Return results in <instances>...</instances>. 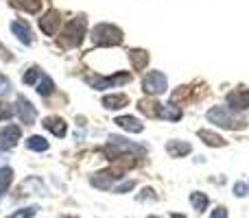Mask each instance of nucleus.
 <instances>
[{
	"label": "nucleus",
	"instance_id": "1",
	"mask_svg": "<svg viewBox=\"0 0 249 218\" xmlns=\"http://www.w3.org/2000/svg\"><path fill=\"white\" fill-rule=\"evenodd\" d=\"M105 155L109 159H121V157H127V155H140V157H144L146 149L124 140V137H109L107 146H105Z\"/></svg>",
	"mask_w": 249,
	"mask_h": 218
},
{
	"label": "nucleus",
	"instance_id": "2",
	"mask_svg": "<svg viewBox=\"0 0 249 218\" xmlns=\"http://www.w3.org/2000/svg\"><path fill=\"white\" fill-rule=\"evenodd\" d=\"M86 26H88L86 16H77L74 20H70L61 31L59 44L61 46H79L83 42V35H86Z\"/></svg>",
	"mask_w": 249,
	"mask_h": 218
},
{
	"label": "nucleus",
	"instance_id": "3",
	"mask_svg": "<svg viewBox=\"0 0 249 218\" xmlns=\"http://www.w3.org/2000/svg\"><path fill=\"white\" fill-rule=\"evenodd\" d=\"M92 39L99 46H118L123 44V31L114 24H96L92 29Z\"/></svg>",
	"mask_w": 249,
	"mask_h": 218
},
{
	"label": "nucleus",
	"instance_id": "4",
	"mask_svg": "<svg viewBox=\"0 0 249 218\" xmlns=\"http://www.w3.org/2000/svg\"><path fill=\"white\" fill-rule=\"evenodd\" d=\"M206 118H208V122H214L216 127H223V129H243L245 127V122H243L241 118L236 120L232 114H230L228 107H221V105L212 107L206 114Z\"/></svg>",
	"mask_w": 249,
	"mask_h": 218
},
{
	"label": "nucleus",
	"instance_id": "5",
	"mask_svg": "<svg viewBox=\"0 0 249 218\" xmlns=\"http://www.w3.org/2000/svg\"><path fill=\"white\" fill-rule=\"evenodd\" d=\"M142 87H144L146 94L158 96V94H162V92H166L168 81H166V77H164L162 72H158V70H151V72L146 74L144 79H142Z\"/></svg>",
	"mask_w": 249,
	"mask_h": 218
},
{
	"label": "nucleus",
	"instance_id": "6",
	"mask_svg": "<svg viewBox=\"0 0 249 218\" xmlns=\"http://www.w3.org/2000/svg\"><path fill=\"white\" fill-rule=\"evenodd\" d=\"M129 79H131V74L127 72H121V74H114V77H99V79H88V83H90L94 90H107V87H118V85H124V83H129Z\"/></svg>",
	"mask_w": 249,
	"mask_h": 218
},
{
	"label": "nucleus",
	"instance_id": "7",
	"mask_svg": "<svg viewBox=\"0 0 249 218\" xmlns=\"http://www.w3.org/2000/svg\"><path fill=\"white\" fill-rule=\"evenodd\" d=\"M59 26H61V13L55 11V9H51L44 17H39V29L46 35H55L59 31Z\"/></svg>",
	"mask_w": 249,
	"mask_h": 218
},
{
	"label": "nucleus",
	"instance_id": "8",
	"mask_svg": "<svg viewBox=\"0 0 249 218\" xmlns=\"http://www.w3.org/2000/svg\"><path fill=\"white\" fill-rule=\"evenodd\" d=\"M16 111H18V116H20V120L24 124H33L35 122V118H37V111H35V107L31 105V101H26L24 96H18V101H16Z\"/></svg>",
	"mask_w": 249,
	"mask_h": 218
},
{
	"label": "nucleus",
	"instance_id": "9",
	"mask_svg": "<svg viewBox=\"0 0 249 218\" xmlns=\"http://www.w3.org/2000/svg\"><path fill=\"white\" fill-rule=\"evenodd\" d=\"M20 127H16V124H9V127H4L2 131H0V151H9L16 146V142L20 140Z\"/></svg>",
	"mask_w": 249,
	"mask_h": 218
},
{
	"label": "nucleus",
	"instance_id": "10",
	"mask_svg": "<svg viewBox=\"0 0 249 218\" xmlns=\"http://www.w3.org/2000/svg\"><path fill=\"white\" fill-rule=\"evenodd\" d=\"M228 105L230 109H247L249 107V92L245 90H236V92H230L228 94Z\"/></svg>",
	"mask_w": 249,
	"mask_h": 218
},
{
	"label": "nucleus",
	"instance_id": "11",
	"mask_svg": "<svg viewBox=\"0 0 249 218\" xmlns=\"http://www.w3.org/2000/svg\"><path fill=\"white\" fill-rule=\"evenodd\" d=\"M114 179H121V177H118L114 170H103V172L92 177V185H94V188H101V190H109Z\"/></svg>",
	"mask_w": 249,
	"mask_h": 218
},
{
	"label": "nucleus",
	"instance_id": "12",
	"mask_svg": "<svg viewBox=\"0 0 249 218\" xmlns=\"http://www.w3.org/2000/svg\"><path fill=\"white\" fill-rule=\"evenodd\" d=\"M44 129H48L51 133H55L57 137H64L66 131H68V127H66V122L61 118H57V116H48V118H44Z\"/></svg>",
	"mask_w": 249,
	"mask_h": 218
},
{
	"label": "nucleus",
	"instance_id": "13",
	"mask_svg": "<svg viewBox=\"0 0 249 218\" xmlns=\"http://www.w3.org/2000/svg\"><path fill=\"white\" fill-rule=\"evenodd\" d=\"M11 33L16 35L22 44H31V42H33V37H31V26L26 24V22H22V20L11 22Z\"/></svg>",
	"mask_w": 249,
	"mask_h": 218
},
{
	"label": "nucleus",
	"instance_id": "14",
	"mask_svg": "<svg viewBox=\"0 0 249 218\" xmlns=\"http://www.w3.org/2000/svg\"><path fill=\"white\" fill-rule=\"evenodd\" d=\"M129 59H131V64H133V70H144L146 68V64H149V52L146 50H142V48H131L129 50Z\"/></svg>",
	"mask_w": 249,
	"mask_h": 218
},
{
	"label": "nucleus",
	"instance_id": "15",
	"mask_svg": "<svg viewBox=\"0 0 249 218\" xmlns=\"http://www.w3.org/2000/svg\"><path fill=\"white\" fill-rule=\"evenodd\" d=\"M166 151L171 157H186V155L193 151V146L188 144V142H179V140H171L166 144Z\"/></svg>",
	"mask_w": 249,
	"mask_h": 218
},
{
	"label": "nucleus",
	"instance_id": "16",
	"mask_svg": "<svg viewBox=\"0 0 249 218\" xmlns=\"http://www.w3.org/2000/svg\"><path fill=\"white\" fill-rule=\"evenodd\" d=\"M116 124L124 131H133V133H140L142 131V122L133 116H118L116 118Z\"/></svg>",
	"mask_w": 249,
	"mask_h": 218
},
{
	"label": "nucleus",
	"instance_id": "17",
	"mask_svg": "<svg viewBox=\"0 0 249 218\" xmlns=\"http://www.w3.org/2000/svg\"><path fill=\"white\" fill-rule=\"evenodd\" d=\"M129 105V96L127 94H112L103 99V107L105 109H121Z\"/></svg>",
	"mask_w": 249,
	"mask_h": 218
},
{
	"label": "nucleus",
	"instance_id": "18",
	"mask_svg": "<svg viewBox=\"0 0 249 218\" xmlns=\"http://www.w3.org/2000/svg\"><path fill=\"white\" fill-rule=\"evenodd\" d=\"M13 7L22 9V11H29V13H37L42 9V2L39 0H11Z\"/></svg>",
	"mask_w": 249,
	"mask_h": 218
},
{
	"label": "nucleus",
	"instance_id": "19",
	"mask_svg": "<svg viewBox=\"0 0 249 218\" xmlns=\"http://www.w3.org/2000/svg\"><path fill=\"white\" fill-rule=\"evenodd\" d=\"M160 118L177 122V120H181V109L175 107V105H162V107H160Z\"/></svg>",
	"mask_w": 249,
	"mask_h": 218
},
{
	"label": "nucleus",
	"instance_id": "20",
	"mask_svg": "<svg viewBox=\"0 0 249 218\" xmlns=\"http://www.w3.org/2000/svg\"><path fill=\"white\" fill-rule=\"evenodd\" d=\"M11 179H13V170L7 166L0 168V199L4 197V192L9 190V185H11Z\"/></svg>",
	"mask_w": 249,
	"mask_h": 218
},
{
	"label": "nucleus",
	"instance_id": "21",
	"mask_svg": "<svg viewBox=\"0 0 249 218\" xmlns=\"http://www.w3.org/2000/svg\"><path fill=\"white\" fill-rule=\"evenodd\" d=\"M199 137H201L208 146H223L225 144L223 137L216 135V133H212V131H208V129H201V131H199Z\"/></svg>",
	"mask_w": 249,
	"mask_h": 218
},
{
	"label": "nucleus",
	"instance_id": "22",
	"mask_svg": "<svg viewBox=\"0 0 249 218\" xmlns=\"http://www.w3.org/2000/svg\"><path fill=\"white\" fill-rule=\"evenodd\" d=\"M138 107H140V111H144L146 116H155V118H160V107H162V105L155 103V101L144 99V101H140V103H138Z\"/></svg>",
	"mask_w": 249,
	"mask_h": 218
},
{
	"label": "nucleus",
	"instance_id": "23",
	"mask_svg": "<svg viewBox=\"0 0 249 218\" xmlns=\"http://www.w3.org/2000/svg\"><path fill=\"white\" fill-rule=\"evenodd\" d=\"M26 149L42 153V151L48 149V142L44 140V137H39V135H33V137H29V140H26Z\"/></svg>",
	"mask_w": 249,
	"mask_h": 218
},
{
	"label": "nucleus",
	"instance_id": "24",
	"mask_svg": "<svg viewBox=\"0 0 249 218\" xmlns=\"http://www.w3.org/2000/svg\"><path fill=\"white\" fill-rule=\"evenodd\" d=\"M190 203H193V207L197 212H203L208 207V197L203 192H193L190 194Z\"/></svg>",
	"mask_w": 249,
	"mask_h": 218
},
{
	"label": "nucleus",
	"instance_id": "25",
	"mask_svg": "<svg viewBox=\"0 0 249 218\" xmlns=\"http://www.w3.org/2000/svg\"><path fill=\"white\" fill-rule=\"evenodd\" d=\"M37 92H39L42 96H51L53 92H55V83H53V79H51V77H42V79H39Z\"/></svg>",
	"mask_w": 249,
	"mask_h": 218
},
{
	"label": "nucleus",
	"instance_id": "26",
	"mask_svg": "<svg viewBox=\"0 0 249 218\" xmlns=\"http://www.w3.org/2000/svg\"><path fill=\"white\" fill-rule=\"evenodd\" d=\"M37 210H39L37 205H31V207H22V210L13 212V214L9 216V218H33L35 214H37Z\"/></svg>",
	"mask_w": 249,
	"mask_h": 218
},
{
	"label": "nucleus",
	"instance_id": "27",
	"mask_svg": "<svg viewBox=\"0 0 249 218\" xmlns=\"http://www.w3.org/2000/svg\"><path fill=\"white\" fill-rule=\"evenodd\" d=\"M16 114V109H13L11 103H0V120H11V116Z\"/></svg>",
	"mask_w": 249,
	"mask_h": 218
},
{
	"label": "nucleus",
	"instance_id": "28",
	"mask_svg": "<svg viewBox=\"0 0 249 218\" xmlns=\"http://www.w3.org/2000/svg\"><path fill=\"white\" fill-rule=\"evenodd\" d=\"M39 77H44V74L42 72H39V68H35V66H33V68H31L29 70V72H26L24 74V83H26V85H33V83L35 81H37V79Z\"/></svg>",
	"mask_w": 249,
	"mask_h": 218
},
{
	"label": "nucleus",
	"instance_id": "29",
	"mask_svg": "<svg viewBox=\"0 0 249 218\" xmlns=\"http://www.w3.org/2000/svg\"><path fill=\"white\" fill-rule=\"evenodd\" d=\"M9 90H11V83H9V79L7 77H0V96H4Z\"/></svg>",
	"mask_w": 249,
	"mask_h": 218
},
{
	"label": "nucleus",
	"instance_id": "30",
	"mask_svg": "<svg viewBox=\"0 0 249 218\" xmlns=\"http://www.w3.org/2000/svg\"><path fill=\"white\" fill-rule=\"evenodd\" d=\"M144 199H151V201H155V194H153V190H151V188L142 190V194L138 197V201H144Z\"/></svg>",
	"mask_w": 249,
	"mask_h": 218
},
{
	"label": "nucleus",
	"instance_id": "31",
	"mask_svg": "<svg viewBox=\"0 0 249 218\" xmlns=\"http://www.w3.org/2000/svg\"><path fill=\"white\" fill-rule=\"evenodd\" d=\"M129 190H133V181H124L123 185H116V192H118V194L129 192Z\"/></svg>",
	"mask_w": 249,
	"mask_h": 218
},
{
	"label": "nucleus",
	"instance_id": "32",
	"mask_svg": "<svg viewBox=\"0 0 249 218\" xmlns=\"http://www.w3.org/2000/svg\"><path fill=\"white\" fill-rule=\"evenodd\" d=\"M210 218H228V210H225V207H216Z\"/></svg>",
	"mask_w": 249,
	"mask_h": 218
},
{
	"label": "nucleus",
	"instance_id": "33",
	"mask_svg": "<svg viewBox=\"0 0 249 218\" xmlns=\"http://www.w3.org/2000/svg\"><path fill=\"white\" fill-rule=\"evenodd\" d=\"M234 194H236V197H245V194H247L245 184H236V185H234Z\"/></svg>",
	"mask_w": 249,
	"mask_h": 218
},
{
	"label": "nucleus",
	"instance_id": "34",
	"mask_svg": "<svg viewBox=\"0 0 249 218\" xmlns=\"http://www.w3.org/2000/svg\"><path fill=\"white\" fill-rule=\"evenodd\" d=\"M171 218H186V216H181V214H173Z\"/></svg>",
	"mask_w": 249,
	"mask_h": 218
},
{
	"label": "nucleus",
	"instance_id": "35",
	"mask_svg": "<svg viewBox=\"0 0 249 218\" xmlns=\"http://www.w3.org/2000/svg\"><path fill=\"white\" fill-rule=\"evenodd\" d=\"M66 218H74V216H66Z\"/></svg>",
	"mask_w": 249,
	"mask_h": 218
}]
</instances>
